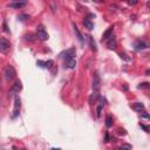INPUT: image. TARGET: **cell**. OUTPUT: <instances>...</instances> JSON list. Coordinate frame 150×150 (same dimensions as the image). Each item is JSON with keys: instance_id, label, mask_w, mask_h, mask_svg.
I'll return each instance as SVG.
<instances>
[{"instance_id": "obj_1", "label": "cell", "mask_w": 150, "mask_h": 150, "mask_svg": "<svg viewBox=\"0 0 150 150\" xmlns=\"http://www.w3.org/2000/svg\"><path fill=\"white\" fill-rule=\"evenodd\" d=\"M4 75H5V79L7 81H11L15 78V69L12 66H7L5 68V72H4Z\"/></svg>"}, {"instance_id": "obj_2", "label": "cell", "mask_w": 150, "mask_h": 150, "mask_svg": "<svg viewBox=\"0 0 150 150\" xmlns=\"http://www.w3.org/2000/svg\"><path fill=\"white\" fill-rule=\"evenodd\" d=\"M36 36L40 40H47L48 39V33L46 32V29L43 28V26H41V25H39L36 27Z\"/></svg>"}, {"instance_id": "obj_3", "label": "cell", "mask_w": 150, "mask_h": 150, "mask_svg": "<svg viewBox=\"0 0 150 150\" xmlns=\"http://www.w3.org/2000/svg\"><path fill=\"white\" fill-rule=\"evenodd\" d=\"M20 107H21L20 97H19V96H15V98H14V110H13V115H12V117H13V118H15L18 115H19Z\"/></svg>"}, {"instance_id": "obj_4", "label": "cell", "mask_w": 150, "mask_h": 150, "mask_svg": "<svg viewBox=\"0 0 150 150\" xmlns=\"http://www.w3.org/2000/svg\"><path fill=\"white\" fill-rule=\"evenodd\" d=\"M101 88V79L97 74H94V78H93V89L94 92H98V89Z\"/></svg>"}, {"instance_id": "obj_5", "label": "cell", "mask_w": 150, "mask_h": 150, "mask_svg": "<svg viewBox=\"0 0 150 150\" xmlns=\"http://www.w3.org/2000/svg\"><path fill=\"white\" fill-rule=\"evenodd\" d=\"M74 56H75V48H70V49H67L66 52L64 53L62 58L65 59V62H66V61H69V60H74Z\"/></svg>"}, {"instance_id": "obj_6", "label": "cell", "mask_w": 150, "mask_h": 150, "mask_svg": "<svg viewBox=\"0 0 150 150\" xmlns=\"http://www.w3.org/2000/svg\"><path fill=\"white\" fill-rule=\"evenodd\" d=\"M9 49V42L7 41L6 38H1L0 39V51L3 53H7Z\"/></svg>"}, {"instance_id": "obj_7", "label": "cell", "mask_w": 150, "mask_h": 150, "mask_svg": "<svg viewBox=\"0 0 150 150\" xmlns=\"http://www.w3.org/2000/svg\"><path fill=\"white\" fill-rule=\"evenodd\" d=\"M148 46H150V43H145L144 41H137L135 43V51L136 52H139V51H142V49H145L148 48Z\"/></svg>"}, {"instance_id": "obj_8", "label": "cell", "mask_w": 150, "mask_h": 150, "mask_svg": "<svg viewBox=\"0 0 150 150\" xmlns=\"http://www.w3.org/2000/svg\"><path fill=\"white\" fill-rule=\"evenodd\" d=\"M73 28H74V33L76 34V38H78V40H79V42H80V45L81 46H83V43H84V41H83V36H82V34H81V32L79 31V28H78V26L76 25H73Z\"/></svg>"}, {"instance_id": "obj_9", "label": "cell", "mask_w": 150, "mask_h": 150, "mask_svg": "<svg viewBox=\"0 0 150 150\" xmlns=\"http://www.w3.org/2000/svg\"><path fill=\"white\" fill-rule=\"evenodd\" d=\"M112 31H114V26H110L109 28L103 33V35H102V41L103 40H109L110 38L112 36Z\"/></svg>"}, {"instance_id": "obj_10", "label": "cell", "mask_w": 150, "mask_h": 150, "mask_svg": "<svg viewBox=\"0 0 150 150\" xmlns=\"http://www.w3.org/2000/svg\"><path fill=\"white\" fill-rule=\"evenodd\" d=\"M116 45H117V41H116V38L112 35L111 38H110L109 40H108L107 42V47L109 49H115L116 48Z\"/></svg>"}, {"instance_id": "obj_11", "label": "cell", "mask_w": 150, "mask_h": 150, "mask_svg": "<svg viewBox=\"0 0 150 150\" xmlns=\"http://www.w3.org/2000/svg\"><path fill=\"white\" fill-rule=\"evenodd\" d=\"M26 6V3L25 1H18V3H11L8 5V7H11V8H14V9H19V8H22V7H25Z\"/></svg>"}, {"instance_id": "obj_12", "label": "cell", "mask_w": 150, "mask_h": 150, "mask_svg": "<svg viewBox=\"0 0 150 150\" xmlns=\"http://www.w3.org/2000/svg\"><path fill=\"white\" fill-rule=\"evenodd\" d=\"M133 108H134V110L137 111V112H144V110H145L144 104L141 103V102H136V103H134Z\"/></svg>"}, {"instance_id": "obj_13", "label": "cell", "mask_w": 150, "mask_h": 150, "mask_svg": "<svg viewBox=\"0 0 150 150\" xmlns=\"http://www.w3.org/2000/svg\"><path fill=\"white\" fill-rule=\"evenodd\" d=\"M22 88V84H21L20 81H15L14 84L12 86V89H11V93H19Z\"/></svg>"}, {"instance_id": "obj_14", "label": "cell", "mask_w": 150, "mask_h": 150, "mask_svg": "<svg viewBox=\"0 0 150 150\" xmlns=\"http://www.w3.org/2000/svg\"><path fill=\"white\" fill-rule=\"evenodd\" d=\"M88 41H89V46H90V49H92L93 52H96L97 51V48H96V43L95 41H94V38L92 36V35H88Z\"/></svg>"}, {"instance_id": "obj_15", "label": "cell", "mask_w": 150, "mask_h": 150, "mask_svg": "<svg viewBox=\"0 0 150 150\" xmlns=\"http://www.w3.org/2000/svg\"><path fill=\"white\" fill-rule=\"evenodd\" d=\"M76 66V61L75 60H69L65 62V68H68V69H73Z\"/></svg>"}, {"instance_id": "obj_16", "label": "cell", "mask_w": 150, "mask_h": 150, "mask_svg": "<svg viewBox=\"0 0 150 150\" xmlns=\"http://www.w3.org/2000/svg\"><path fill=\"white\" fill-rule=\"evenodd\" d=\"M83 25H84V27L88 28V29L94 28V23H93L92 21H90V19H88V18H84L83 19Z\"/></svg>"}, {"instance_id": "obj_17", "label": "cell", "mask_w": 150, "mask_h": 150, "mask_svg": "<svg viewBox=\"0 0 150 150\" xmlns=\"http://www.w3.org/2000/svg\"><path fill=\"white\" fill-rule=\"evenodd\" d=\"M102 109H103V102L101 101L100 103L97 104V107H96V115H97V117H100V116H101Z\"/></svg>"}, {"instance_id": "obj_18", "label": "cell", "mask_w": 150, "mask_h": 150, "mask_svg": "<svg viewBox=\"0 0 150 150\" xmlns=\"http://www.w3.org/2000/svg\"><path fill=\"white\" fill-rule=\"evenodd\" d=\"M111 126H112V117L110 115H107V117H106V127L110 128Z\"/></svg>"}, {"instance_id": "obj_19", "label": "cell", "mask_w": 150, "mask_h": 150, "mask_svg": "<svg viewBox=\"0 0 150 150\" xmlns=\"http://www.w3.org/2000/svg\"><path fill=\"white\" fill-rule=\"evenodd\" d=\"M137 88H139V89H149V88H150V83H149V82H143V83L139 84V86H137Z\"/></svg>"}, {"instance_id": "obj_20", "label": "cell", "mask_w": 150, "mask_h": 150, "mask_svg": "<svg viewBox=\"0 0 150 150\" xmlns=\"http://www.w3.org/2000/svg\"><path fill=\"white\" fill-rule=\"evenodd\" d=\"M98 97V94H97V92H94L92 94V95L89 96V103H93L94 101H96V98Z\"/></svg>"}, {"instance_id": "obj_21", "label": "cell", "mask_w": 150, "mask_h": 150, "mask_svg": "<svg viewBox=\"0 0 150 150\" xmlns=\"http://www.w3.org/2000/svg\"><path fill=\"white\" fill-rule=\"evenodd\" d=\"M131 145L130 144H127V143H124V144H122V147H121V149L122 150H131Z\"/></svg>"}, {"instance_id": "obj_22", "label": "cell", "mask_w": 150, "mask_h": 150, "mask_svg": "<svg viewBox=\"0 0 150 150\" xmlns=\"http://www.w3.org/2000/svg\"><path fill=\"white\" fill-rule=\"evenodd\" d=\"M36 64L39 65L40 67H42V68H47V67H46V62H43V61H40V60H39Z\"/></svg>"}, {"instance_id": "obj_23", "label": "cell", "mask_w": 150, "mask_h": 150, "mask_svg": "<svg viewBox=\"0 0 150 150\" xmlns=\"http://www.w3.org/2000/svg\"><path fill=\"white\" fill-rule=\"evenodd\" d=\"M3 26H4V31H5V32H7V33H9V29H8V27H7V25H6V21H4Z\"/></svg>"}, {"instance_id": "obj_24", "label": "cell", "mask_w": 150, "mask_h": 150, "mask_svg": "<svg viewBox=\"0 0 150 150\" xmlns=\"http://www.w3.org/2000/svg\"><path fill=\"white\" fill-rule=\"evenodd\" d=\"M28 15L27 14H22V15H20V17H19V19H20V20H26V19H28Z\"/></svg>"}, {"instance_id": "obj_25", "label": "cell", "mask_w": 150, "mask_h": 150, "mask_svg": "<svg viewBox=\"0 0 150 150\" xmlns=\"http://www.w3.org/2000/svg\"><path fill=\"white\" fill-rule=\"evenodd\" d=\"M120 56H121L122 59H124V60H127V61H129V60H130L129 58H127V55L124 54V53H121V54H120Z\"/></svg>"}, {"instance_id": "obj_26", "label": "cell", "mask_w": 150, "mask_h": 150, "mask_svg": "<svg viewBox=\"0 0 150 150\" xmlns=\"http://www.w3.org/2000/svg\"><path fill=\"white\" fill-rule=\"evenodd\" d=\"M104 140H106V142H109L110 141V137H109V134L106 133V135H104Z\"/></svg>"}, {"instance_id": "obj_27", "label": "cell", "mask_w": 150, "mask_h": 150, "mask_svg": "<svg viewBox=\"0 0 150 150\" xmlns=\"http://www.w3.org/2000/svg\"><path fill=\"white\" fill-rule=\"evenodd\" d=\"M142 117H145V118H150V115H149V114H144V112H142Z\"/></svg>"}, {"instance_id": "obj_28", "label": "cell", "mask_w": 150, "mask_h": 150, "mask_svg": "<svg viewBox=\"0 0 150 150\" xmlns=\"http://www.w3.org/2000/svg\"><path fill=\"white\" fill-rule=\"evenodd\" d=\"M137 1H128V5H136Z\"/></svg>"}, {"instance_id": "obj_29", "label": "cell", "mask_w": 150, "mask_h": 150, "mask_svg": "<svg viewBox=\"0 0 150 150\" xmlns=\"http://www.w3.org/2000/svg\"><path fill=\"white\" fill-rule=\"evenodd\" d=\"M145 74H147V75H150V69L147 70V72H145Z\"/></svg>"}, {"instance_id": "obj_30", "label": "cell", "mask_w": 150, "mask_h": 150, "mask_svg": "<svg viewBox=\"0 0 150 150\" xmlns=\"http://www.w3.org/2000/svg\"><path fill=\"white\" fill-rule=\"evenodd\" d=\"M147 5H148V6H150V1H148V3H147Z\"/></svg>"}, {"instance_id": "obj_31", "label": "cell", "mask_w": 150, "mask_h": 150, "mask_svg": "<svg viewBox=\"0 0 150 150\" xmlns=\"http://www.w3.org/2000/svg\"><path fill=\"white\" fill-rule=\"evenodd\" d=\"M52 150H60V149H55V148H54V149H52Z\"/></svg>"}, {"instance_id": "obj_32", "label": "cell", "mask_w": 150, "mask_h": 150, "mask_svg": "<svg viewBox=\"0 0 150 150\" xmlns=\"http://www.w3.org/2000/svg\"><path fill=\"white\" fill-rule=\"evenodd\" d=\"M20 150H26V149H20Z\"/></svg>"}]
</instances>
